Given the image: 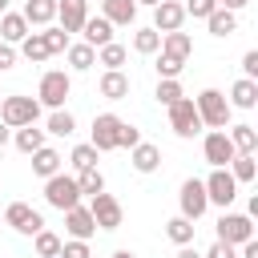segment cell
Instances as JSON below:
<instances>
[{"instance_id":"obj_3","label":"cell","mask_w":258,"mask_h":258,"mask_svg":"<svg viewBox=\"0 0 258 258\" xmlns=\"http://www.w3.org/2000/svg\"><path fill=\"white\" fill-rule=\"evenodd\" d=\"M194 109H198L202 125H210V129H226V125H230V101H226V93H218V89H202L198 101H194Z\"/></svg>"},{"instance_id":"obj_18","label":"cell","mask_w":258,"mask_h":258,"mask_svg":"<svg viewBox=\"0 0 258 258\" xmlns=\"http://www.w3.org/2000/svg\"><path fill=\"white\" fill-rule=\"evenodd\" d=\"M101 16L117 28V24H133L137 20V4L133 0H101Z\"/></svg>"},{"instance_id":"obj_9","label":"cell","mask_w":258,"mask_h":258,"mask_svg":"<svg viewBox=\"0 0 258 258\" xmlns=\"http://www.w3.org/2000/svg\"><path fill=\"white\" fill-rule=\"evenodd\" d=\"M117 133H121V117L117 113H97L93 117V149L97 153H109V149H117Z\"/></svg>"},{"instance_id":"obj_1","label":"cell","mask_w":258,"mask_h":258,"mask_svg":"<svg viewBox=\"0 0 258 258\" xmlns=\"http://www.w3.org/2000/svg\"><path fill=\"white\" fill-rule=\"evenodd\" d=\"M0 121L8 129H24V125H36L40 121V101L36 97H24V93H12L0 101Z\"/></svg>"},{"instance_id":"obj_12","label":"cell","mask_w":258,"mask_h":258,"mask_svg":"<svg viewBox=\"0 0 258 258\" xmlns=\"http://www.w3.org/2000/svg\"><path fill=\"white\" fill-rule=\"evenodd\" d=\"M4 226L20 230V234H40V230H44V218H40L28 202H12V206L4 210Z\"/></svg>"},{"instance_id":"obj_2","label":"cell","mask_w":258,"mask_h":258,"mask_svg":"<svg viewBox=\"0 0 258 258\" xmlns=\"http://www.w3.org/2000/svg\"><path fill=\"white\" fill-rule=\"evenodd\" d=\"M69 89H73V77H69L64 69H48V73L40 77V89H36V101H40V109H64V101H69Z\"/></svg>"},{"instance_id":"obj_17","label":"cell","mask_w":258,"mask_h":258,"mask_svg":"<svg viewBox=\"0 0 258 258\" xmlns=\"http://www.w3.org/2000/svg\"><path fill=\"white\" fill-rule=\"evenodd\" d=\"M20 16L28 20V28H32V24L44 28V24L56 20V0H24V12H20Z\"/></svg>"},{"instance_id":"obj_35","label":"cell","mask_w":258,"mask_h":258,"mask_svg":"<svg viewBox=\"0 0 258 258\" xmlns=\"http://www.w3.org/2000/svg\"><path fill=\"white\" fill-rule=\"evenodd\" d=\"M133 48H137L141 56L157 52V48H161V32H157V28H137V32H133Z\"/></svg>"},{"instance_id":"obj_14","label":"cell","mask_w":258,"mask_h":258,"mask_svg":"<svg viewBox=\"0 0 258 258\" xmlns=\"http://www.w3.org/2000/svg\"><path fill=\"white\" fill-rule=\"evenodd\" d=\"M181 24H185V8L177 4V0H161L157 8H153V28L165 36V32H181Z\"/></svg>"},{"instance_id":"obj_49","label":"cell","mask_w":258,"mask_h":258,"mask_svg":"<svg viewBox=\"0 0 258 258\" xmlns=\"http://www.w3.org/2000/svg\"><path fill=\"white\" fill-rule=\"evenodd\" d=\"M8 141H12V129H8L4 121H0V145H8Z\"/></svg>"},{"instance_id":"obj_16","label":"cell","mask_w":258,"mask_h":258,"mask_svg":"<svg viewBox=\"0 0 258 258\" xmlns=\"http://www.w3.org/2000/svg\"><path fill=\"white\" fill-rule=\"evenodd\" d=\"M81 36H85V44H89V48H101V44H109V40H113V24H109L105 16H89V20L81 24Z\"/></svg>"},{"instance_id":"obj_31","label":"cell","mask_w":258,"mask_h":258,"mask_svg":"<svg viewBox=\"0 0 258 258\" xmlns=\"http://www.w3.org/2000/svg\"><path fill=\"white\" fill-rule=\"evenodd\" d=\"M73 129H77V121H73L69 109H52V113H48L44 133H52V137H73Z\"/></svg>"},{"instance_id":"obj_37","label":"cell","mask_w":258,"mask_h":258,"mask_svg":"<svg viewBox=\"0 0 258 258\" xmlns=\"http://www.w3.org/2000/svg\"><path fill=\"white\" fill-rule=\"evenodd\" d=\"M97 157H101V153L85 141V145H77V149H73V157H69V161H73V165H77V173H81V169H97Z\"/></svg>"},{"instance_id":"obj_34","label":"cell","mask_w":258,"mask_h":258,"mask_svg":"<svg viewBox=\"0 0 258 258\" xmlns=\"http://www.w3.org/2000/svg\"><path fill=\"white\" fill-rule=\"evenodd\" d=\"M77 189H81V198L105 194V177H101V169H81V173H77Z\"/></svg>"},{"instance_id":"obj_28","label":"cell","mask_w":258,"mask_h":258,"mask_svg":"<svg viewBox=\"0 0 258 258\" xmlns=\"http://www.w3.org/2000/svg\"><path fill=\"white\" fill-rule=\"evenodd\" d=\"M194 230H198V226H194L189 218H181V214L165 222V238H169V242H177V246H194Z\"/></svg>"},{"instance_id":"obj_51","label":"cell","mask_w":258,"mask_h":258,"mask_svg":"<svg viewBox=\"0 0 258 258\" xmlns=\"http://www.w3.org/2000/svg\"><path fill=\"white\" fill-rule=\"evenodd\" d=\"M113 258H137V254H133V250H117Z\"/></svg>"},{"instance_id":"obj_44","label":"cell","mask_w":258,"mask_h":258,"mask_svg":"<svg viewBox=\"0 0 258 258\" xmlns=\"http://www.w3.org/2000/svg\"><path fill=\"white\" fill-rule=\"evenodd\" d=\"M242 77H246V81H258V52H254V48L242 56Z\"/></svg>"},{"instance_id":"obj_26","label":"cell","mask_w":258,"mask_h":258,"mask_svg":"<svg viewBox=\"0 0 258 258\" xmlns=\"http://www.w3.org/2000/svg\"><path fill=\"white\" fill-rule=\"evenodd\" d=\"M64 56H69V69H73V73H85V69L97 64V48H89L85 40H81V44H69Z\"/></svg>"},{"instance_id":"obj_10","label":"cell","mask_w":258,"mask_h":258,"mask_svg":"<svg viewBox=\"0 0 258 258\" xmlns=\"http://www.w3.org/2000/svg\"><path fill=\"white\" fill-rule=\"evenodd\" d=\"M202 185H206V202H214V206H222V210L238 198V181L230 177V169H214Z\"/></svg>"},{"instance_id":"obj_53","label":"cell","mask_w":258,"mask_h":258,"mask_svg":"<svg viewBox=\"0 0 258 258\" xmlns=\"http://www.w3.org/2000/svg\"><path fill=\"white\" fill-rule=\"evenodd\" d=\"M4 12H8V0H0V16H4Z\"/></svg>"},{"instance_id":"obj_43","label":"cell","mask_w":258,"mask_h":258,"mask_svg":"<svg viewBox=\"0 0 258 258\" xmlns=\"http://www.w3.org/2000/svg\"><path fill=\"white\" fill-rule=\"evenodd\" d=\"M56 258H93V254H89V242L69 238V242H60V254H56Z\"/></svg>"},{"instance_id":"obj_5","label":"cell","mask_w":258,"mask_h":258,"mask_svg":"<svg viewBox=\"0 0 258 258\" xmlns=\"http://www.w3.org/2000/svg\"><path fill=\"white\" fill-rule=\"evenodd\" d=\"M89 214H93L97 230H121V222H125V210H121V202L113 194H93L89 198Z\"/></svg>"},{"instance_id":"obj_39","label":"cell","mask_w":258,"mask_h":258,"mask_svg":"<svg viewBox=\"0 0 258 258\" xmlns=\"http://www.w3.org/2000/svg\"><path fill=\"white\" fill-rule=\"evenodd\" d=\"M181 69H185L181 60H173V56H165V52L157 56V77H161V81H177V73H181Z\"/></svg>"},{"instance_id":"obj_27","label":"cell","mask_w":258,"mask_h":258,"mask_svg":"<svg viewBox=\"0 0 258 258\" xmlns=\"http://www.w3.org/2000/svg\"><path fill=\"white\" fill-rule=\"evenodd\" d=\"M12 145H16L20 153H28V157H32V153L44 145V129H36V125H24V129H16V133H12Z\"/></svg>"},{"instance_id":"obj_20","label":"cell","mask_w":258,"mask_h":258,"mask_svg":"<svg viewBox=\"0 0 258 258\" xmlns=\"http://www.w3.org/2000/svg\"><path fill=\"white\" fill-rule=\"evenodd\" d=\"M161 52L185 64V60L194 56V40H189V32H165V36H161Z\"/></svg>"},{"instance_id":"obj_30","label":"cell","mask_w":258,"mask_h":258,"mask_svg":"<svg viewBox=\"0 0 258 258\" xmlns=\"http://www.w3.org/2000/svg\"><path fill=\"white\" fill-rule=\"evenodd\" d=\"M206 28H210L214 36H230V32L238 28V16H234V12H226V8H214V12L206 16Z\"/></svg>"},{"instance_id":"obj_8","label":"cell","mask_w":258,"mask_h":258,"mask_svg":"<svg viewBox=\"0 0 258 258\" xmlns=\"http://www.w3.org/2000/svg\"><path fill=\"white\" fill-rule=\"evenodd\" d=\"M202 153H206V161H210L214 169H226V165L238 157V149L230 145L226 129H210V133H206V141H202Z\"/></svg>"},{"instance_id":"obj_33","label":"cell","mask_w":258,"mask_h":258,"mask_svg":"<svg viewBox=\"0 0 258 258\" xmlns=\"http://www.w3.org/2000/svg\"><path fill=\"white\" fill-rule=\"evenodd\" d=\"M226 169H230V177H234V181H254V173H258L254 153H238V157H234Z\"/></svg>"},{"instance_id":"obj_23","label":"cell","mask_w":258,"mask_h":258,"mask_svg":"<svg viewBox=\"0 0 258 258\" xmlns=\"http://www.w3.org/2000/svg\"><path fill=\"white\" fill-rule=\"evenodd\" d=\"M258 105V81H234V89H230V109H254Z\"/></svg>"},{"instance_id":"obj_38","label":"cell","mask_w":258,"mask_h":258,"mask_svg":"<svg viewBox=\"0 0 258 258\" xmlns=\"http://www.w3.org/2000/svg\"><path fill=\"white\" fill-rule=\"evenodd\" d=\"M153 97L169 109V105H173V101H181L185 93H181V85H177V81H157V93H153Z\"/></svg>"},{"instance_id":"obj_29","label":"cell","mask_w":258,"mask_h":258,"mask_svg":"<svg viewBox=\"0 0 258 258\" xmlns=\"http://www.w3.org/2000/svg\"><path fill=\"white\" fill-rule=\"evenodd\" d=\"M226 137H230V145H234L238 153H254V149H258V129H254V125H234Z\"/></svg>"},{"instance_id":"obj_52","label":"cell","mask_w":258,"mask_h":258,"mask_svg":"<svg viewBox=\"0 0 258 258\" xmlns=\"http://www.w3.org/2000/svg\"><path fill=\"white\" fill-rule=\"evenodd\" d=\"M133 4H149V8H157V4H161V0H133Z\"/></svg>"},{"instance_id":"obj_11","label":"cell","mask_w":258,"mask_h":258,"mask_svg":"<svg viewBox=\"0 0 258 258\" xmlns=\"http://www.w3.org/2000/svg\"><path fill=\"white\" fill-rule=\"evenodd\" d=\"M177 202H181V218H189V222H198V218L210 210V202H206V185H202L198 177H185V181H181Z\"/></svg>"},{"instance_id":"obj_50","label":"cell","mask_w":258,"mask_h":258,"mask_svg":"<svg viewBox=\"0 0 258 258\" xmlns=\"http://www.w3.org/2000/svg\"><path fill=\"white\" fill-rule=\"evenodd\" d=\"M177 258H202V254H198L194 246H181V250H177Z\"/></svg>"},{"instance_id":"obj_36","label":"cell","mask_w":258,"mask_h":258,"mask_svg":"<svg viewBox=\"0 0 258 258\" xmlns=\"http://www.w3.org/2000/svg\"><path fill=\"white\" fill-rule=\"evenodd\" d=\"M36 238V258H56L60 254V238L52 234V230H40V234H32Z\"/></svg>"},{"instance_id":"obj_25","label":"cell","mask_w":258,"mask_h":258,"mask_svg":"<svg viewBox=\"0 0 258 258\" xmlns=\"http://www.w3.org/2000/svg\"><path fill=\"white\" fill-rule=\"evenodd\" d=\"M20 56H24V60H32V64L48 60V40H44V32H28V36L20 40Z\"/></svg>"},{"instance_id":"obj_45","label":"cell","mask_w":258,"mask_h":258,"mask_svg":"<svg viewBox=\"0 0 258 258\" xmlns=\"http://www.w3.org/2000/svg\"><path fill=\"white\" fill-rule=\"evenodd\" d=\"M202 258H238V250H234V246H226V242H214V246H210V254H202Z\"/></svg>"},{"instance_id":"obj_48","label":"cell","mask_w":258,"mask_h":258,"mask_svg":"<svg viewBox=\"0 0 258 258\" xmlns=\"http://www.w3.org/2000/svg\"><path fill=\"white\" fill-rule=\"evenodd\" d=\"M242 258H258V242H254V238L242 242Z\"/></svg>"},{"instance_id":"obj_24","label":"cell","mask_w":258,"mask_h":258,"mask_svg":"<svg viewBox=\"0 0 258 258\" xmlns=\"http://www.w3.org/2000/svg\"><path fill=\"white\" fill-rule=\"evenodd\" d=\"M32 173H36V177H52V173H60V153H56L52 145H40V149L32 153Z\"/></svg>"},{"instance_id":"obj_4","label":"cell","mask_w":258,"mask_h":258,"mask_svg":"<svg viewBox=\"0 0 258 258\" xmlns=\"http://www.w3.org/2000/svg\"><path fill=\"white\" fill-rule=\"evenodd\" d=\"M44 202L52 206V210H73V206H81V189H77V177H69V173H52V177H44Z\"/></svg>"},{"instance_id":"obj_42","label":"cell","mask_w":258,"mask_h":258,"mask_svg":"<svg viewBox=\"0 0 258 258\" xmlns=\"http://www.w3.org/2000/svg\"><path fill=\"white\" fill-rule=\"evenodd\" d=\"M133 145H141V133H137V125L121 121V133H117V149H133Z\"/></svg>"},{"instance_id":"obj_21","label":"cell","mask_w":258,"mask_h":258,"mask_svg":"<svg viewBox=\"0 0 258 258\" xmlns=\"http://www.w3.org/2000/svg\"><path fill=\"white\" fill-rule=\"evenodd\" d=\"M129 161H133V169H137V173H153V169L161 165V149H157V145H149V141H141V145H133V149H129Z\"/></svg>"},{"instance_id":"obj_7","label":"cell","mask_w":258,"mask_h":258,"mask_svg":"<svg viewBox=\"0 0 258 258\" xmlns=\"http://www.w3.org/2000/svg\"><path fill=\"white\" fill-rule=\"evenodd\" d=\"M250 238H254V218H246V214H222V218H218V242L242 246V242H250Z\"/></svg>"},{"instance_id":"obj_6","label":"cell","mask_w":258,"mask_h":258,"mask_svg":"<svg viewBox=\"0 0 258 258\" xmlns=\"http://www.w3.org/2000/svg\"><path fill=\"white\" fill-rule=\"evenodd\" d=\"M169 129L177 137H198L202 133V117H198V109H194L189 97H181V101L169 105Z\"/></svg>"},{"instance_id":"obj_46","label":"cell","mask_w":258,"mask_h":258,"mask_svg":"<svg viewBox=\"0 0 258 258\" xmlns=\"http://www.w3.org/2000/svg\"><path fill=\"white\" fill-rule=\"evenodd\" d=\"M12 64H16V48L0 40V73H4V69H12Z\"/></svg>"},{"instance_id":"obj_22","label":"cell","mask_w":258,"mask_h":258,"mask_svg":"<svg viewBox=\"0 0 258 258\" xmlns=\"http://www.w3.org/2000/svg\"><path fill=\"white\" fill-rule=\"evenodd\" d=\"M101 97L125 101V97H129V77H125L121 69H105V77H101Z\"/></svg>"},{"instance_id":"obj_41","label":"cell","mask_w":258,"mask_h":258,"mask_svg":"<svg viewBox=\"0 0 258 258\" xmlns=\"http://www.w3.org/2000/svg\"><path fill=\"white\" fill-rule=\"evenodd\" d=\"M44 40H48V56L69 48V32H60V28H44Z\"/></svg>"},{"instance_id":"obj_40","label":"cell","mask_w":258,"mask_h":258,"mask_svg":"<svg viewBox=\"0 0 258 258\" xmlns=\"http://www.w3.org/2000/svg\"><path fill=\"white\" fill-rule=\"evenodd\" d=\"M181 8H185V16H194V20H206V16L218 8V0H185Z\"/></svg>"},{"instance_id":"obj_47","label":"cell","mask_w":258,"mask_h":258,"mask_svg":"<svg viewBox=\"0 0 258 258\" xmlns=\"http://www.w3.org/2000/svg\"><path fill=\"white\" fill-rule=\"evenodd\" d=\"M250 0H218V8H226V12H238V8H246Z\"/></svg>"},{"instance_id":"obj_13","label":"cell","mask_w":258,"mask_h":258,"mask_svg":"<svg viewBox=\"0 0 258 258\" xmlns=\"http://www.w3.org/2000/svg\"><path fill=\"white\" fill-rule=\"evenodd\" d=\"M56 20H60L56 24L60 32H69V36L81 32V24L89 20V0H56Z\"/></svg>"},{"instance_id":"obj_32","label":"cell","mask_w":258,"mask_h":258,"mask_svg":"<svg viewBox=\"0 0 258 258\" xmlns=\"http://www.w3.org/2000/svg\"><path fill=\"white\" fill-rule=\"evenodd\" d=\"M125 44H117V40H109V44H101L97 48V64H105V69H121L125 64Z\"/></svg>"},{"instance_id":"obj_15","label":"cell","mask_w":258,"mask_h":258,"mask_svg":"<svg viewBox=\"0 0 258 258\" xmlns=\"http://www.w3.org/2000/svg\"><path fill=\"white\" fill-rule=\"evenodd\" d=\"M64 230H69V238L89 242V238L97 234V222H93L89 206H73V210H64Z\"/></svg>"},{"instance_id":"obj_19","label":"cell","mask_w":258,"mask_h":258,"mask_svg":"<svg viewBox=\"0 0 258 258\" xmlns=\"http://www.w3.org/2000/svg\"><path fill=\"white\" fill-rule=\"evenodd\" d=\"M28 32H32V28H28V20H24L20 12H4V16H0V40H4V44H20Z\"/></svg>"}]
</instances>
